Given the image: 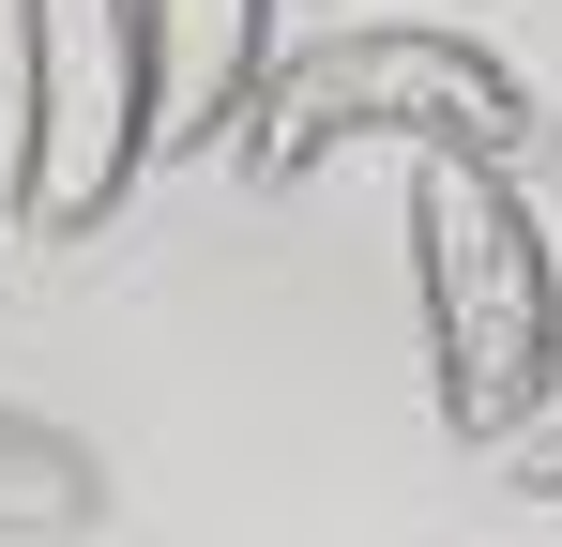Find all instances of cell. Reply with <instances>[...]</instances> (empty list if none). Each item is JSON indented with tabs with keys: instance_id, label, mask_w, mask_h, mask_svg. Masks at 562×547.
Listing matches in <instances>:
<instances>
[{
	"instance_id": "6da1fadb",
	"label": "cell",
	"mask_w": 562,
	"mask_h": 547,
	"mask_svg": "<svg viewBox=\"0 0 562 547\" xmlns=\"http://www.w3.org/2000/svg\"><path fill=\"white\" fill-rule=\"evenodd\" d=\"M411 320H426V395L457 442H532L562 380V274L532 228V182L502 153H411Z\"/></svg>"
},
{
	"instance_id": "7a4b0ae2",
	"label": "cell",
	"mask_w": 562,
	"mask_h": 547,
	"mask_svg": "<svg viewBox=\"0 0 562 547\" xmlns=\"http://www.w3.org/2000/svg\"><path fill=\"white\" fill-rule=\"evenodd\" d=\"M335 153H532V77L471 31H335V46H289L259 122H244V168L289 182V168H335Z\"/></svg>"
},
{
	"instance_id": "3957f363",
	"label": "cell",
	"mask_w": 562,
	"mask_h": 547,
	"mask_svg": "<svg viewBox=\"0 0 562 547\" xmlns=\"http://www.w3.org/2000/svg\"><path fill=\"white\" fill-rule=\"evenodd\" d=\"M153 168L137 0H15V213L31 244H92Z\"/></svg>"
},
{
	"instance_id": "277c9868",
	"label": "cell",
	"mask_w": 562,
	"mask_h": 547,
	"mask_svg": "<svg viewBox=\"0 0 562 547\" xmlns=\"http://www.w3.org/2000/svg\"><path fill=\"white\" fill-rule=\"evenodd\" d=\"M153 46V153H244L274 91V0H137Z\"/></svg>"
},
{
	"instance_id": "5b68a950",
	"label": "cell",
	"mask_w": 562,
	"mask_h": 547,
	"mask_svg": "<svg viewBox=\"0 0 562 547\" xmlns=\"http://www.w3.org/2000/svg\"><path fill=\"white\" fill-rule=\"evenodd\" d=\"M106 517V456L77 426H31V411H0V547H61Z\"/></svg>"
},
{
	"instance_id": "8992f818",
	"label": "cell",
	"mask_w": 562,
	"mask_h": 547,
	"mask_svg": "<svg viewBox=\"0 0 562 547\" xmlns=\"http://www.w3.org/2000/svg\"><path fill=\"white\" fill-rule=\"evenodd\" d=\"M517 487H532V502H562V426H532V442H517Z\"/></svg>"
}]
</instances>
